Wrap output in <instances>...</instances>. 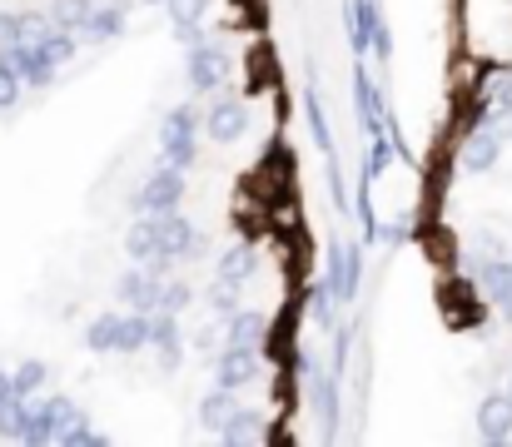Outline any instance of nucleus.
I'll return each instance as SVG.
<instances>
[{
	"instance_id": "nucleus-30",
	"label": "nucleus",
	"mask_w": 512,
	"mask_h": 447,
	"mask_svg": "<svg viewBox=\"0 0 512 447\" xmlns=\"http://www.w3.org/2000/svg\"><path fill=\"white\" fill-rule=\"evenodd\" d=\"M209 308H214V318H229V313L239 308V284L214 279V289H209Z\"/></svg>"
},
{
	"instance_id": "nucleus-19",
	"label": "nucleus",
	"mask_w": 512,
	"mask_h": 447,
	"mask_svg": "<svg viewBox=\"0 0 512 447\" xmlns=\"http://www.w3.org/2000/svg\"><path fill=\"white\" fill-rule=\"evenodd\" d=\"M264 333H269V318H264L259 308H234V313L224 318V343L259 348V343H264Z\"/></svg>"
},
{
	"instance_id": "nucleus-37",
	"label": "nucleus",
	"mask_w": 512,
	"mask_h": 447,
	"mask_svg": "<svg viewBox=\"0 0 512 447\" xmlns=\"http://www.w3.org/2000/svg\"><path fill=\"white\" fill-rule=\"evenodd\" d=\"M145 5H165V0H145Z\"/></svg>"
},
{
	"instance_id": "nucleus-27",
	"label": "nucleus",
	"mask_w": 512,
	"mask_h": 447,
	"mask_svg": "<svg viewBox=\"0 0 512 447\" xmlns=\"http://www.w3.org/2000/svg\"><path fill=\"white\" fill-rule=\"evenodd\" d=\"M254 264H259V259H254V249H249V244H239V249H229V254L219 259V279L244 284V279L254 274Z\"/></svg>"
},
{
	"instance_id": "nucleus-10",
	"label": "nucleus",
	"mask_w": 512,
	"mask_h": 447,
	"mask_svg": "<svg viewBox=\"0 0 512 447\" xmlns=\"http://www.w3.org/2000/svg\"><path fill=\"white\" fill-rule=\"evenodd\" d=\"M304 388H309V398H314L319 418H324V423H329V433H334V418H339V378H334V368H324L314 353L304 358Z\"/></svg>"
},
{
	"instance_id": "nucleus-24",
	"label": "nucleus",
	"mask_w": 512,
	"mask_h": 447,
	"mask_svg": "<svg viewBox=\"0 0 512 447\" xmlns=\"http://www.w3.org/2000/svg\"><path fill=\"white\" fill-rule=\"evenodd\" d=\"M45 383H50V363H45V358H25V363L10 373L15 398H40V393H45Z\"/></svg>"
},
{
	"instance_id": "nucleus-32",
	"label": "nucleus",
	"mask_w": 512,
	"mask_h": 447,
	"mask_svg": "<svg viewBox=\"0 0 512 447\" xmlns=\"http://www.w3.org/2000/svg\"><path fill=\"white\" fill-rule=\"evenodd\" d=\"M20 95H25V85H20V75L0 60V110H15L20 105Z\"/></svg>"
},
{
	"instance_id": "nucleus-4",
	"label": "nucleus",
	"mask_w": 512,
	"mask_h": 447,
	"mask_svg": "<svg viewBox=\"0 0 512 447\" xmlns=\"http://www.w3.org/2000/svg\"><path fill=\"white\" fill-rule=\"evenodd\" d=\"M224 75H229V60H224V50L209 35L194 40V45H184V80H189L194 95H214L224 85Z\"/></svg>"
},
{
	"instance_id": "nucleus-9",
	"label": "nucleus",
	"mask_w": 512,
	"mask_h": 447,
	"mask_svg": "<svg viewBox=\"0 0 512 447\" xmlns=\"http://www.w3.org/2000/svg\"><path fill=\"white\" fill-rule=\"evenodd\" d=\"M259 378V348H239V343H224V353L214 358V383L219 388H249Z\"/></svg>"
},
{
	"instance_id": "nucleus-8",
	"label": "nucleus",
	"mask_w": 512,
	"mask_h": 447,
	"mask_svg": "<svg viewBox=\"0 0 512 447\" xmlns=\"http://www.w3.org/2000/svg\"><path fill=\"white\" fill-rule=\"evenodd\" d=\"M244 130H249V105H244V100L224 95V100L209 105V115H204V135H209L214 145H234V140H244Z\"/></svg>"
},
{
	"instance_id": "nucleus-21",
	"label": "nucleus",
	"mask_w": 512,
	"mask_h": 447,
	"mask_svg": "<svg viewBox=\"0 0 512 447\" xmlns=\"http://www.w3.org/2000/svg\"><path fill=\"white\" fill-rule=\"evenodd\" d=\"M120 328H125V313H115V308L95 313L90 328H85V348L90 353H115L120 348Z\"/></svg>"
},
{
	"instance_id": "nucleus-5",
	"label": "nucleus",
	"mask_w": 512,
	"mask_h": 447,
	"mask_svg": "<svg viewBox=\"0 0 512 447\" xmlns=\"http://www.w3.org/2000/svg\"><path fill=\"white\" fill-rule=\"evenodd\" d=\"M468 274L483 289V298L493 303V313L512 323V259H473Z\"/></svg>"
},
{
	"instance_id": "nucleus-17",
	"label": "nucleus",
	"mask_w": 512,
	"mask_h": 447,
	"mask_svg": "<svg viewBox=\"0 0 512 447\" xmlns=\"http://www.w3.org/2000/svg\"><path fill=\"white\" fill-rule=\"evenodd\" d=\"M125 254L130 264H155L160 259V214H140L125 234Z\"/></svg>"
},
{
	"instance_id": "nucleus-33",
	"label": "nucleus",
	"mask_w": 512,
	"mask_h": 447,
	"mask_svg": "<svg viewBox=\"0 0 512 447\" xmlns=\"http://www.w3.org/2000/svg\"><path fill=\"white\" fill-rule=\"evenodd\" d=\"M388 55H393V30H388V20H378V25H373V45H368V60H383V65H388Z\"/></svg>"
},
{
	"instance_id": "nucleus-35",
	"label": "nucleus",
	"mask_w": 512,
	"mask_h": 447,
	"mask_svg": "<svg viewBox=\"0 0 512 447\" xmlns=\"http://www.w3.org/2000/svg\"><path fill=\"white\" fill-rule=\"evenodd\" d=\"M10 398H15V388H10V373H5V368H0V408H5V403H10Z\"/></svg>"
},
{
	"instance_id": "nucleus-26",
	"label": "nucleus",
	"mask_w": 512,
	"mask_h": 447,
	"mask_svg": "<svg viewBox=\"0 0 512 447\" xmlns=\"http://www.w3.org/2000/svg\"><path fill=\"white\" fill-rule=\"evenodd\" d=\"M140 348H150V313L125 308V328H120V348L115 353H140Z\"/></svg>"
},
{
	"instance_id": "nucleus-34",
	"label": "nucleus",
	"mask_w": 512,
	"mask_h": 447,
	"mask_svg": "<svg viewBox=\"0 0 512 447\" xmlns=\"http://www.w3.org/2000/svg\"><path fill=\"white\" fill-rule=\"evenodd\" d=\"M408 234H413V224H408V219H398V224H388V229H378V239H383L388 249H398V244H408Z\"/></svg>"
},
{
	"instance_id": "nucleus-7",
	"label": "nucleus",
	"mask_w": 512,
	"mask_h": 447,
	"mask_svg": "<svg viewBox=\"0 0 512 447\" xmlns=\"http://www.w3.org/2000/svg\"><path fill=\"white\" fill-rule=\"evenodd\" d=\"M329 289H334V303H353L358 298V279H363V254H358V244H348L339 239L334 249H329Z\"/></svg>"
},
{
	"instance_id": "nucleus-13",
	"label": "nucleus",
	"mask_w": 512,
	"mask_h": 447,
	"mask_svg": "<svg viewBox=\"0 0 512 447\" xmlns=\"http://www.w3.org/2000/svg\"><path fill=\"white\" fill-rule=\"evenodd\" d=\"M353 110H358V125H363V135H383V95H378V85L368 80V70H363V60L353 65Z\"/></svg>"
},
{
	"instance_id": "nucleus-15",
	"label": "nucleus",
	"mask_w": 512,
	"mask_h": 447,
	"mask_svg": "<svg viewBox=\"0 0 512 447\" xmlns=\"http://www.w3.org/2000/svg\"><path fill=\"white\" fill-rule=\"evenodd\" d=\"M125 30H130V5H125V0L95 5V10H90V20L80 25V35H85V40H95V45H110V40H120Z\"/></svg>"
},
{
	"instance_id": "nucleus-23",
	"label": "nucleus",
	"mask_w": 512,
	"mask_h": 447,
	"mask_svg": "<svg viewBox=\"0 0 512 447\" xmlns=\"http://www.w3.org/2000/svg\"><path fill=\"white\" fill-rule=\"evenodd\" d=\"M304 120H309V135H314V145L324 159H334V130H329V115H324V100H319V90L309 85L304 90Z\"/></svg>"
},
{
	"instance_id": "nucleus-14",
	"label": "nucleus",
	"mask_w": 512,
	"mask_h": 447,
	"mask_svg": "<svg viewBox=\"0 0 512 447\" xmlns=\"http://www.w3.org/2000/svg\"><path fill=\"white\" fill-rule=\"evenodd\" d=\"M343 20H348V45H353V60H368L373 25L383 20L378 0H343Z\"/></svg>"
},
{
	"instance_id": "nucleus-25",
	"label": "nucleus",
	"mask_w": 512,
	"mask_h": 447,
	"mask_svg": "<svg viewBox=\"0 0 512 447\" xmlns=\"http://www.w3.org/2000/svg\"><path fill=\"white\" fill-rule=\"evenodd\" d=\"M90 10H95V0H50V25L55 30H70V35H80V25L90 20Z\"/></svg>"
},
{
	"instance_id": "nucleus-2",
	"label": "nucleus",
	"mask_w": 512,
	"mask_h": 447,
	"mask_svg": "<svg viewBox=\"0 0 512 447\" xmlns=\"http://www.w3.org/2000/svg\"><path fill=\"white\" fill-rule=\"evenodd\" d=\"M160 159L174 164V169H194V159H199V110L194 105H174L170 115H165V125H160Z\"/></svg>"
},
{
	"instance_id": "nucleus-3",
	"label": "nucleus",
	"mask_w": 512,
	"mask_h": 447,
	"mask_svg": "<svg viewBox=\"0 0 512 447\" xmlns=\"http://www.w3.org/2000/svg\"><path fill=\"white\" fill-rule=\"evenodd\" d=\"M179 199H184V169H174V164L160 159L145 174V184L130 194V209L135 214H165V209H179Z\"/></svg>"
},
{
	"instance_id": "nucleus-20",
	"label": "nucleus",
	"mask_w": 512,
	"mask_h": 447,
	"mask_svg": "<svg viewBox=\"0 0 512 447\" xmlns=\"http://www.w3.org/2000/svg\"><path fill=\"white\" fill-rule=\"evenodd\" d=\"M264 433H269L264 413H254V408H234V418L219 428V443L224 447H249V443H264Z\"/></svg>"
},
{
	"instance_id": "nucleus-31",
	"label": "nucleus",
	"mask_w": 512,
	"mask_h": 447,
	"mask_svg": "<svg viewBox=\"0 0 512 447\" xmlns=\"http://www.w3.org/2000/svg\"><path fill=\"white\" fill-rule=\"evenodd\" d=\"M194 303V289L184 284V279H165V294H160V308L165 313H184Z\"/></svg>"
},
{
	"instance_id": "nucleus-22",
	"label": "nucleus",
	"mask_w": 512,
	"mask_h": 447,
	"mask_svg": "<svg viewBox=\"0 0 512 447\" xmlns=\"http://www.w3.org/2000/svg\"><path fill=\"white\" fill-rule=\"evenodd\" d=\"M234 408H239V403H234V388H219V383H214V393H204V398H199V423L219 438V428L234 418Z\"/></svg>"
},
{
	"instance_id": "nucleus-18",
	"label": "nucleus",
	"mask_w": 512,
	"mask_h": 447,
	"mask_svg": "<svg viewBox=\"0 0 512 447\" xmlns=\"http://www.w3.org/2000/svg\"><path fill=\"white\" fill-rule=\"evenodd\" d=\"M165 10H170V30L179 45L204 40V10H209V0H165Z\"/></svg>"
},
{
	"instance_id": "nucleus-6",
	"label": "nucleus",
	"mask_w": 512,
	"mask_h": 447,
	"mask_svg": "<svg viewBox=\"0 0 512 447\" xmlns=\"http://www.w3.org/2000/svg\"><path fill=\"white\" fill-rule=\"evenodd\" d=\"M115 294H120L125 308H135V313H155V308H160V294H165V274H155L150 264H130V269L120 274Z\"/></svg>"
},
{
	"instance_id": "nucleus-11",
	"label": "nucleus",
	"mask_w": 512,
	"mask_h": 447,
	"mask_svg": "<svg viewBox=\"0 0 512 447\" xmlns=\"http://www.w3.org/2000/svg\"><path fill=\"white\" fill-rule=\"evenodd\" d=\"M150 348H155V358H160V368H165V373H174V368L184 363L179 313H165V308H155V313H150Z\"/></svg>"
},
{
	"instance_id": "nucleus-1",
	"label": "nucleus",
	"mask_w": 512,
	"mask_h": 447,
	"mask_svg": "<svg viewBox=\"0 0 512 447\" xmlns=\"http://www.w3.org/2000/svg\"><path fill=\"white\" fill-rule=\"evenodd\" d=\"M204 249H209L204 234H199L179 209H165V214H160V259H155L150 269L170 279L174 264H184V259H204Z\"/></svg>"
},
{
	"instance_id": "nucleus-16",
	"label": "nucleus",
	"mask_w": 512,
	"mask_h": 447,
	"mask_svg": "<svg viewBox=\"0 0 512 447\" xmlns=\"http://www.w3.org/2000/svg\"><path fill=\"white\" fill-rule=\"evenodd\" d=\"M478 438L493 447L512 443V403L508 393H493V398H483V408H478Z\"/></svg>"
},
{
	"instance_id": "nucleus-12",
	"label": "nucleus",
	"mask_w": 512,
	"mask_h": 447,
	"mask_svg": "<svg viewBox=\"0 0 512 447\" xmlns=\"http://www.w3.org/2000/svg\"><path fill=\"white\" fill-rule=\"evenodd\" d=\"M498 154H503V130H498V125H473V135L458 149V164H463L468 174H488V169L498 164Z\"/></svg>"
},
{
	"instance_id": "nucleus-29",
	"label": "nucleus",
	"mask_w": 512,
	"mask_h": 447,
	"mask_svg": "<svg viewBox=\"0 0 512 447\" xmlns=\"http://www.w3.org/2000/svg\"><path fill=\"white\" fill-rule=\"evenodd\" d=\"M60 443H65V447H105V443H110V433H100V428H90L85 418H75V423L60 433Z\"/></svg>"
},
{
	"instance_id": "nucleus-28",
	"label": "nucleus",
	"mask_w": 512,
	"mask_h": 447,
	"mask_svg": "<svg viewBox=\"0 0 512 447\" xmlns=\"http://www.w3.org/2000/svg\"><path fill=\"white\" fill-rule=\"evenodd\" d=\"M309 318L319 328H334V289H329V279H314L309 284Z\"/></svg>"
},
{
	"instance_id": "nucleus-36",
	"label": "nucleus",
	"mask_w": 512,
	"mask_h": 447,
	"mask_svg": "<svg viewBox=\"0 0 512 447\" xmlns=\"http://www.w3.org/2000/svg\"><path fill=\"white\" fill-rule=\"evenodd\" d=\"M508 403H512V373H508Z\"/></svg>"
}]
</instances>
